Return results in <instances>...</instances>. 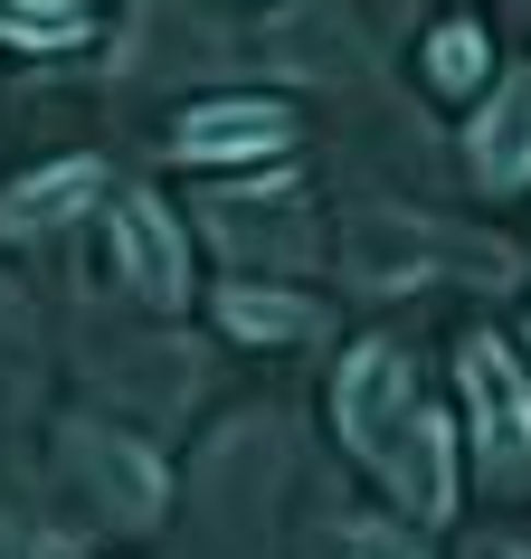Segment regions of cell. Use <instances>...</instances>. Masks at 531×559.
<instances>
[{
	"mask_svg": "<svg viewBox=\"0 0 531 559\" xmlns=\"http://www.w3.org/2000/svg\"><path fill=\"white\" fill-rule=\"evenodd\" d=\"M417 389H409V360L389 352V342H361L352 360H342V380H332V417H342V437H352V455H370L380 465L389 437L409 427Z\"/></svg>",
	"mask_w": 531,
	"mask_h": 559,
	"instance_id": "cell-1",
	"label": "cell"
},
{
	"mask_svg": "<svg viewBox=\"0 0 531 559\" xmlns=\"http://www.w3.org/2000/svg\"><path fill=\"white\" fill-rule=\"evenodd\" d=\"M115 275L143 304H180V295H190V237H180L172 209L143 200V190H123V200H115Z\"/></svg>",
	"mask_w": 531,
	"mask_h": 559,
	"instance_id": "cell-2",
	"label": "cell"
},
{
	"mask_svg": "<svg viewBox=\"0 0 531 559\" xmlns=\"http://www.w3.org/2000/svg\"><path fill=\"white\" fill-rule=\"evenodd\" d=\"M465 408H474V437H484V455H531V380L522 360L503 352L494 332L484 342H465Z\"/></svg>",
	"mask_w": 531,
	"mask_h": 559,
	"instance_id": "cell-3",
	"label": "cell"
},
{
	"mask_svg": "<svg viewBox=\"0 0 531 559\" xmlns=\"http://www.w3.org/2000/svg\"><path fill=\"white\" fill-rule=\"evenodd\" d=\"M285 105H266V95H219V105H190L172 133L180 162H266V152H285Z\"/></svg>",
	"mask_w": 531,
	"mask_h": 559,
	"instance_id": "cell-4",
	"label": "cell"
},
{
	"mask_svg": "<svg viewBox=\"0 0 531 559\" xmlns=\"http://www.w3.org/2000/svg\"><path fill=\"white\" fill-rule=\"evenodd\" d=\"M474 180H494V190L531 180V67H512L494 86V105L474 115Z\"/></svg>",
	"mask_w": 531,
	"mask_h": 559,
	"instance_id": "cell-5",
	"label": "cell"
},
{
	"mask_svg": "<svg viewBox=\"0 0 531 559\" xmlns=\"http://www.w3.org/2000/svg\"><path fill=\"white\" fill-rule=\"evenodd\" d=\"M389 484L417 502V522H446V502H456V465H446V427L427 408H409V427L389 437Z\"/></svg>",
	"mask_w": 531,
	"mask_h": 559,
	"instance_id": "cell-6",
	"label": "cell"
},
{
	"mask_svg": "<svg viewBox=\"0 0 531 559\" xmlns=\"http://www.w3.org/2000/svg\"><path fill=\"white\" fill-rule=\"evenodd\" d=\"M95 190H105V171H95V162H48V171H30L10 200H0V218L30 237V228H58L67 209H86Z\"/></svg>",
	"mask_w": 531,
	"mask_h": 559,
	"instance_id": "cell-7",
	"label": "cell"
},
{
	"mask_svg": "<svg viewBox=\"0 0 531 559\" xmlns=\"http://www.w3.org/2000/svg\"><path fill=\"white\" fill-rule=\"evenodd\" d=\"M95 20L76 10V0H0V38L10 48H76Z\"/></svg>",
	"mask_w": 531,
	"mask_h": 559,
	"instance_id": "cell-8",
	"label": "cell"
},
{
	"mask_svg": "<svg viewBox=\"0 0 531 559\" xmlns=\"http://www.w3.org/2000/svg\"><path fill=\"white\" fill-rule=\"evenodd\" d=\"M427 76H437L446 95H474L484 76H494V48H484V29H474V20H446V29L427 38Z\"/></svg>",
	"mask_w": 531,
	"mask_h": 559,
	"instance_id": "cell-9",
	"label": "cell"
},
{
	"mask_svg": "<svg viewBox=\"0 0 531 559\" xmlns=\"http://www.w3.org/2000/svg\"><path fill=\"white\" fill-rule=\"evenodd\" d=\"M219 313H228V332H237V342H295V332L314 323V313H304L295 295H247V285H237V295L219 304Z\"/></svg>",
	"mask_w": 531,
	"mask_h": 559,
	"instance_id": "cell-10",
	"label": "cell"
},
{
	"mask_svg": "<svg viewBox=\"0 0 531 559\" xmlns=\"http://www.w3.org/2000/svg\"><path fill=\"white\" fill-rule=\"evenodd\" d=\"M342 559H417V550H409V540H389V531H352Z\"/></svg>",
	"mask_w": 531,
	"mask_h": 559,
	"instance_id": "cell-11",
	"label": "cell"
},
{
	"mask_svg": "<svg viewBox=\"0 0 531 559\" xmlns=\"http://www.w3.org/2000/svg\"><path fill=\"white\" fill-rule=\"evenodd\" d=\"M494 559H531V550H494Z\"/></svg>",
	"mask_w": 531,
	"mask_h": 559,
	"instance_id": "cell-12",
	"label": "cell"
}]
</instances>
